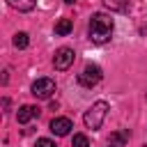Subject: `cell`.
<instances>
[{"instance_id": "6da1fadb", "label": "cell", "mask_w": 147, "mask_h": 147, "mask_svg": "<svg viewBox=\"0 0 147 147\" xmlns=\"http://www.w3.org/2000/svg\"><path fill=\"white\" fill-rule=\"evenodd\" d=\"M113 34V18L106 14H94L90 21V39L94 44H106Z\"/></svg>"}, {"instance_id": "7a4b0ae2", "label": "cell", "mask_w": 147, "mask_h": 147, "mask_svg": "<svg viewBox=\"0 0 147 147\" xmlns=\"http://www.w3.org/2000/svg\"><path fill=\"white\" fill-rule=\"evenodd\" d=\"M106 115H108V103H106V101H96V103H92V106L87 108V113H85L83 122H85V126H87V129L96 131V129H101V124H103Z\"/></svg>"}, {"instance_id": "3957f363", "label": "cell", "mask_w": 147, "mask_h": 147, "mask_svg": "<svg viewBox=\"0 0 147 147\" xmlns=\"http://www.w3.org/2000/svg\"><path fill=\"white\" fill-rule=\"evenodd\" d=\"M101 67L99 64H87L80 74H78V83L83 85V87H94L99 80H101Z\"/></svg>"}, {"instance_id": "277c9868", "label": "cell", "mask_w": 147, "mask_h": 147, "mask_svg": "<svg viewBox=\"0 0 147 147\" xmlns=\"http://www.w3.org/2000/svg\"><path fill=\"white\" fill-rule=\"evenodd\" d=\"M53 92H55V80L53 78H37L32 83V94L37 99H51Z\"/></svg>"}, {"instance_id": "5b68a950", "label": "cell", "mask_w": 147, "mask_h": 147, "mask_svg": "<svg viewBox=\"0 0 147 147\" xmlns=\"http://www.w3.org/2000/svg\"><path fill=\"white\" fill-rule=\"evenodd\" d=\"M74 51L71 48H57L55 51V57H53V64H55V69H60V71H67L71 64H74Z\"/></svg>"}, {"instance_id": "8992f818", "label": "cell", "mask_w": 147, "mask_h": 147, "mask_svg": "<svg viewBox=\"0 0 147 147\" xmlns=\"http://www.w3.org/2000/svg\"><path fill=\"white\" fill-rule=\"evenodd\" d=\"M71 129H74V124H71L69 117H55V119L51 122V131H53L55 136H69Z\"/></svg>"}, {"instance_id": "52a82bcc", "label": "cell", "mask_w": 147, "mask_h": 147, "mask_svg": "<svg viewBox=\"0 0 147 147\" xmlns=\"http://www.w3.org/2000/svg\"><path fill=\"white\" fill-rule=\"evenodd\" d=\"M32 117H39V108H34V106H21L18 113H16L18 124H28Z\"/></svg>"}, {"instance_id": "ba28073f", "label": "cell", "mask_w": 147, "mask_h": 147, "mask_svg": "<svg viewBox=\"0 0 147 147\" xmlns=\"http://www.w3.org/2000/svg\"><path fill=\"white\" fill-rule=\"evenodd\" d=\"M71 30H74V21H71V18H60V21L55 23V34H60V37L69 34Z\"/></svg>"}, {"instance_id": "9c48e42d", "label": "cell", "mask_w": 147, "mask_h": 147, "mask_svg": "<svg viewBox=\"0 0 147 147\" xmlns=\"http://www.w3.org/2000/svg\"><path fill=\"white\" fill-rule=\"evenodd\" d=\"M7 2H9V7H14L18 11H30L37 5V0H7Z\"/></svg>"}, {"instance_id": "30bf717a", "label": "cell", "mask_w": 147, "mask_h": 147, "mask_svg": "<svg viewBox=\"0 0 147 147\" xmlns=\"http://www.w3.org/2000/svg\"><path fill=\"white\" fill-rule=\"evenodd\" d=\"M103 5L110 11H126L129 9V0H103Z\"/></svg>"}, {"instance_id": "8fae6325", "label": "cell", "mask_w": 147, "mask_h": 147, "mask_svg": "<svg viewBox=\"0 0 147 147\" xmlns=\"http://www.w3.org/2000/svg\"><path fill=\"white\" fill-rule=\"evenodd\" d=\"M28 44H30V39H28L25 32H16L14 34V46L16 48H28Z\"/></svg>"}, {"instance_id": "7c38bea8", "label": "cell", "mask_w": 147, "mask_h": 147, "mask_svg": "<svg viewBox=\"0 0 147 147\" xmlns=\"http://www.w3.org/2000/svg\"><path fill=\"white\" fill-rule=\"evenodd\" d=\"M71 147H90V140H87V136H83V133H76V136H74V142H71Z\"/></svg>"}, {"instance_id": "4fadbf2b", "label": "cell", "mask_w": 147, "mask_h": 147, "mask_svg": "<svg viewBox=\"0 0 147 147\" xmlns=\"http://www.w3.org/2000/svg\"><path fill=\"white\" fill-rule=\"evenodd\" d=\"M110 140H113V142H126V140H129V131H124V133H115Z\"/></svg>"}, {"instance_id": "5bb4252c", "label": "cell", "mask_w": 147, "mask_h": 147, "mask_svg": "<svg viewBox=\"0 0 147 147\" xmlns=\"http://www.w3.org/2000/svg\"><path fill=\"white\" fill-rule=\"evenodd\" d=\"M34 147H55V142L48 140V138H39V140L34 142Z\"/></svg>"}, {"instance_id": "9a60e30c", "label": "cell", "mask_w": 147, "mask_h": 147, "mask_svg": "<svg viewBox=\"0 0 147 147\" xmlns=\"http://www.w3.org/2000/svg\"><path fill=\"white\" fill-rule=\"evenodd\" d=\"M64 2H67V5H74V2H76V0H64Z\"/></svg>"}, {"instance_id": "2e32d148", "label": "cell", "mask_w": 147, "mask_h": 147, "mask_svg": "<svg viewBox=\"0 0 147 147\" xmlns=\"http://www.w3.org/2000/svg\"><path fill=\"white\" fill-rule=\"evenodd\" d=\"M108 147H117V145H115V142H110V145H108Z\"/></svg>"}]
</instances>
